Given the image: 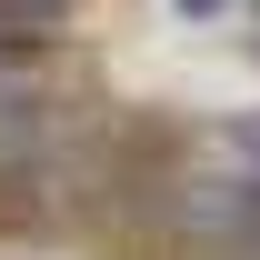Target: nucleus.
Instances as JSON below:
<instances>
[{"label": "nucleus", "mask_w": 260, "mask_h": 260, "mask_svg": "<svg viewBox=\"0 0 260 260\" xmlns=\"http://www.w3.org/2000/svg\"><path fill=\"white\" fill-rule=\"evenodd\" d=\"M70 0H0V30H50Z\"/></svg>", "instance_id": "f257e3e1"}, {"label": "nucleus", "mask_w": 260, "mask_h": 260, "mask_svg": "<svg viewBox=\"0 0 260 260\" xmlns=\"http://www.w3.org/2000/svg\"><path fill=\"white\" fill-rule=\"evenodd\" d=\"M170 10H180V20H220L230 0H170Z\"/></svg>", "instance_id": "f03ea898"}]
</instances>
